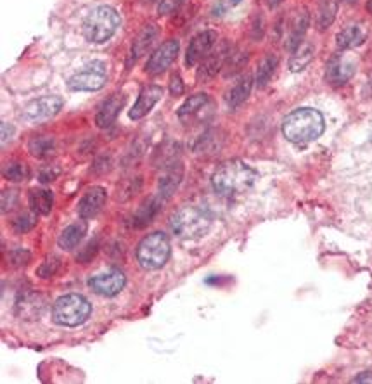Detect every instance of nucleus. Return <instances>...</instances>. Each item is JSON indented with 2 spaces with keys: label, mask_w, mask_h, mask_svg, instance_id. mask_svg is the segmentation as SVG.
Returning a JSON list of instances; mask_svg holds the SVG:
<instances>
[{
  "label": "nucleus",
  "mask_w": 372,
  "mask_h": 384,
  "mask_svg": "<svg viewBox=\"0 0 372 384\" xmlns=\"http://www.w3.org/2000/svg\"><path fill=\"white\" fill-rule=\"evenodd\" d=\"M95 248H98V240H92V243L88 244V246H85L83 251H81V253L79 255V262H81V263L88 262L92 256L98 253V250H95Z\"/></svg>",
  "instance_id": "obj_36"
},
{
  "label": "nucleus",
  "mask_w": 372,
  "mask_h": 384,
  "mask_svg": "<svg viewBox=\"0 0 372 384\" xmlns=\"http://www.w3.org/2000/svg\"><path fill=\"white\" fill-rule=\"evenodd\" d=\"M338 14V0H320L319 9H317V28L322 32L335 23Z\"/></svg>",
  "instance_id": "obj_28"
},
{
  "label": "nucleus",
  "mask_w": 372,
  "mask_h": 384,
  "mask_svg": "<svg viewBox=\"0 0 372 384\" xmlns=\"http://www.w3.org/2000/svg\"><path fill=\"white\" fill-rule=\"evenodd\" d=\"M281 4H282V0H269V7H272V9L274 7L281 6Z\"/></svg>",
  "instance_id": "obj_44"
},
{
  "label": "nucleus",
  "mask_w": 372,
  "mask_h": 384,
  "mask_svg": "<svg viewBox=\"0 0 372 384\" xmlns=\"http://www.w3.org/2000/svg\"><path fill=\"white\" fill-rule=\"evenodd\" d=\"M56 177H57V172H52V168L49 166L47 170H42L40 177H38V178H40V182H44V184H45V182H52Z\"/></svg>",
  "instance_id": "obj_39"
},
{
  "label": "nucleus",
  "mask_w": 372,
  "mask_h": 384,
  "mask_svg": "<svg viewBox=\"0 0 372 384\" xmlns=\"http://www.w3.org/2000/svg\"><path fill=\"white\" fill-rule=\"evenodd\" d=\"M11 262H13L14 265H26V263L30 262V253L25 250L13 251V255H11Z\"/></svg>",
  "instance_id": "obj_37"
},
{
  "label": "nucleus",
  "mask_w": 372,
  "mask_h": 384,
  "mask_svg": "<svg viewBox=\"0 0 372 384\" xmlns=\"http://www.w3.org/2000/svg\"><path fill=\"white\" fill-rule=\"evenodd\" d=\"M11 132H13V128H11L9 125H7V123H2V141H4V142L9 141Z\"/></svg>",
  "instance_id": "obj_42"
},
{
  "label": "nucleus",
  "mask_w": 372,
  "mask_h": 384,
  "mask_svg": "<svg viewBox=\"0 0 372 384\" xmlns=\"http://www.w3.org/2000/svg\"><path fill=\"white\" fill-rule=\"evenodd\" d=\"M177 54H178V42L177 40L165 42V44L160 45L156 52L151 56V59L147 61L146 71L149 73L151 76L161 75L163 71H166V69L172 66L173 61H175Z\"/></svg>",
  "instance_id": "obj_10"
},
{
  "label": "nucleus",
  "mask_w": 372,
  "mask_h": 384,
  "mask_svg": "<svg viewBox=\"0 0 372 384\" xmlns=\"http://www.w3.org/2000/svg\"><path fill=\"white\" fill-rule=\"evenodd\" d=\"M4 177L7 178V180L11 182H25L26 178H28V168H26L23 163L13 161V163H7L6 166H4Z\"/></svg>",
  "instance_id": "obj_31"
},
{
  "label": "nucleus",
  "mask_w": 372,
  "mask_h": 384,
  "mask_svg": "<svg viewBox=\"0 0 372 384\" xmlns=\"http://www.w3.org/2000/svg\"><path fill=\"white\" fill-rule=\"evenodd\" d=\"M182 88H184V87H182L180 76L175 75L172 80H170V92H172V94L178 95V94H180V92H182Z\"/></svg>",
  "instance_id": "obj_38"
},
{
  "label": "nucleus",
  "mask_w": 372,
  "mask_h": 384,
  "mask_svg": "<svg viewBox=\"0 0 372 384\" xmlns=\"http://www.w3.org/2000/svg\"><path fill=\"white\" fill-rule=\"evenodd\" d=\"M59 267H61V260L57 258V256H49V258H45L44 263L38 267V270H37L38 277H42V279L52 277V275L59 270Z\"/></svg>",
  "instance_id": "obj_33"
},
{
  "label": "nucleus",
  "mask_w": 372,
  "mask_h": 384,
  "mask_svg": "<svg viewBox=\"0 0 372 384\" xmlns=\"http://www.w3.org/2000/svg\"><path fill=\"white\" fill-rule=\"evenodd\" d=\"M123 104H125V97L123 95H111L106 103L100 106V110L95 115V123L99 128H107L115 123L118 118L120 111H122Z\"/></svg>",
  "instance_id": "obj_18"
},
{
  "label": "nucleus",
  "mask_w": 372,
  "mask_h": 384,
  "mask_svg": "<svg viewBox=\"0 0 372 384\" xmlns=\"http://www.w3.org/2000/svg\"><path fill=\"white\" fill-rule=\"evenodd\" d=\"M88 231V223L87 222H75L71 223L69 227H66L59 235V246L63 250H73L80 244V240L85 238Z\"/></svg>",
  "instance_id": "obj_22"
},
{
  "label": "nucleus",
  "mask_w": 372,
  "mask_h": 384,
  "mask_svg": "<svg viewBox=\"0 0 372 384\" xmlns=\"http://www.w3.org/2000/svg\"><path fill=\"white\" fill-rule=\"evenodd\" d=\"M215 40L216 33L211 32V30H207V32L196 35L191 44H189L187 52H185V64H187L189 68H192V66L203 63L204 57L210 54L213 45H215Z\"/></svg>",
  "instance_id": "obj_11"
},
{
  "label": "nucleus",
  "mask_w": 372,
  "mask_h": 384,
  "mask_svg": "<svg viewBox=\"0 0 372 384\" xmlns=\"http://www.w3.org/2000/svg\"><path fill=\"white\" fill-rule=\"evenodd\" d=\"M251 88H253V76L251 75L243 76V78L231 88V92H228V95H227L228 107H231V110H238V107H241L243 104L248 100V97H250Z\"/></svg>",
  "instance_id": "obj_20"
},
{
  "label": "nucleus",
  "mask_w": 372,
  "mask_h": 384,
  "mask_svg": "<svg viewBox=\"0 0 372 384\" xmlns=\"http://www.w3.org/2000/svg\"><path fill=\"white\" fill-rule=\"evenodd\" d=\"M231 52L232 50L228 49V44L226 42V44L220 45L215 52L208 54V56L204 57L203 63H201L199 71H197V80L210 81L213 76L220 71V69H223V66H226L227 57L231 56Z\"/></svg>",
  "instance_id": "obj_13"
},
{
  "label": "nucleus",
  "mask_w": 372,
  "mask_h": 384,
  "mask_svg": "<svg viewBox=\"0 0 372 384\" xmlns=\"http://www.w3.org/2000/svg\"><path fill=\"white\" fill-rule=\"evenodd\" d=\"M364 97H367V99H372V75L369 76V80H367L366 87H364Z\"/></svg>",
  "instance_id": "obj_41"
},
{
  "label": "nucleus",
  "mask_w": 372,
  "mask_h": 384,
  "mask_svg": "<svg viewBox=\"0 0 372 384\" xmlns=\"http://www.w3.org/2000/svg\"><path fill=\"white\" fill-rule=\"evenodd\" d=\"M356 71V63L351 57L347 56H335L329 61L327 69H325V80L331 85H344L347 81L354 78Z\"/></svg>",
  "instance_id": "obj_9"
},
{
  "label": "nucleus",
  "mask_w": 372,
  "mask_h": 384,
  "mask_svg": "<svg viewBox=\"0 0 372 384\" xmlns=\"http://www.w3.org/2000/svg\"><path fill=\"white\" fill-rule=\"evenodd\" d=\"M120 26V14L110 6L92 9L83 19V35L92 44H104L116 33Z\"/></svg>",
  "instance_id": "obj_4"
},
{
  "label": "nucleus",
  "mask_w": 372,
  "mask_h": 384,
  "mask_svg": "<svg viewBox=\"0 0 372 384\" xmlns=\"http://www.w3.org/2000/svg\"><path fill=\"white\" fill-rule=\"evenodd\" d=\"M367 11H369V13L372 14V0H369V2H367Z\"/></svg>",
  "instance_id": "obj_45"
},
{
  "label": "nucleus",
  "mask_w": 372,
  "mask_h": 384,
  "mask_svg": "<svg viewBox=\"0 0 372 384\" xmlns=\"http://www.w3.org/2000/svg\"><path fill=\"white\" fill-rule=\"evenodd\" d=\"M277 64H279V59H277V56H274V54H267V56L260 61L257 75H255V83H257L258 88H263L269 85V81L272 80L275 69H277Z\"/></svg>",
  "instance_id": "obj_27"
},
{
  "label": "nucleus",
  "mask_w": 372,
  "mask_h": 384,
  "mask_svg": "<svg viewBox=\"0 0 372 384\" xmlns=\"http://www.w3.org/2000/svg\"><path fill=\"white\" fill-rule=\"evenodd\" d=\"M324 130V116L312 107H300L289 112L282 122V134L293 144H308L317 141Z\"/></svg>",
  "instance_id": "obj_2"
},
{
  "label": "nucleus",
  "mask_w": 372,
  "mask_h": 384,
  "mask_svg": "<svg viewBox=\"0 0 372 384\" xmlns=\"http://www.w3.org/2000/svg\"><path fill=\"white\" fill-rule=\"evenodd\" d=\"M125 275L120 270L111 269L106 270V272L94 275V277L88 281V286L94 291L95 294H100V296H116L123 288H125Z\"/></svg>",
  "instance_id": "obj_8"
},
{
  "label": "nucleus",
  "mask_w": 372,
  "mask_h": 384,
  "mask_svg": "<svg viewBox=\"0 0 372 384\" xmlns=\"http://www.w3.org/2000/svg\"><path fill=\"white\" fill-rule=\"evenodd\" d=\"M28 149L35 158H47L54 151V141L50 137H35L30 141Z\"/></svg>",
  "instance_id": "obj_30"
},
{
  "label": "nucleus",
  "mask_w": 372,
  "mask_h": 384,
  "mask_svg": "<svg viewBox=\"0 0 372 384\" xmlns=\"http://www.w3.org/2000/svg\"><path fill=\"white\" fill-rule=\"evenodd\" d=\"M239 2H241V0H223V7H234L238 6Z\"/></svg>",
  "instance_id": "obj_43"
},
{
  "label": "nucleus",
  "mask_w": 372,
  "mask_h": 384,
  "mask_svg": "<svg viewBox=\"0 0 372 384\" xmlns=\"http://www.w3.org/2000/svg\"><path fill=\"white\" fill-rule=\"evenodd\" d=\"M310 23V16L305 9H301L300 13L294 14V18L291 19V25H289V35H288V42H286V47L289 50H294L298 45L303 42L305 33H307Z\"/></svg>",
  "instance_id": "obj_19"
},
{
  "label": "nucleus",
  "mask_w": 372,
  "mask_h": 384,
  "mask_svg": "<svg viewBox=\"0 0 372 384\" xmlns=\"http://www.w3.org/2000/svg\"><path fill=\"white\" fill-rule=\"evenodd\" d=\"M211 215L203 208H180L170 220V228L180 239H199L210 231Z\"/></svg>",
  "instance_id": "obj_3"
},
{
  "label": "nucleus",
  "mask_w": 372,
  "mask_h": 384,
  "mask_svg": "<svg viewBox=\"0 0 372 384\" xmlns=\"http://www.w3.org/2000/svg\"><path fill=\"white\" fill-rule=\"evenodd\" d=\"M158 35H160V32H158V28L154 25H147L141 30V32H139L137 37H135L134 44H132L129 64H134L135 61L141 59L144 54L149 52V49L153 47L154 42L158 40Z\"/></svg>",
  "instance_id": "obj_17"
},
{
  "label": "nucleus",
  "mask_w": 372,
  "mask_h": 384,
  "mask_svg": "<svg viewBox=\"0 0 372 384\" xmlns=\"http://www.w3.org/2000/svg\"><path fill=\"white\" fill-rule=\"evenodd\" d=\"M44 296L35 291L21 294L16 301V313L23 320H37L44 312Z\"/></svg>",
  "instance_id": "obj_15"
},
{
  "label": "nucleus",
  "mask_w": 372,
  "mask_h": 384,
  "mask_svg": "<svg viewBox=\"0 0 372 384\" xmlns=\"http://www.w3.org/2000/svg\"><path fill=\"white\" fill-rule=\"evenodd\" d=\"M28 201L33 213H37V215H49L54 204V196L49 189L37 187L30 191Z\"/></svg>",
  "instance_id": "obj_21"
},
{
  "label": "nucleus",
  "mask_w": 372,
  "mask_h": 384,
  "mask_svg": "<svg viewBox=\"0 0 372 384\" xmlns=\"http://www.w3.org/2000/svg\"><path fill=\"white\" fill-rule=\"evenodd\" d=\"M166 173L161 177L160 180V196L161 197H170L173 192H175V189L178 187V184H180L182 180V166L180 163H173V165L166 166Z\"/></svg>",
  "instance_id": "obj_25"
},
{
  "label": "nucleus",
  "mask_w": 372,
  "mask_h": 384,
  "mask_svg": "<svg viewBox=\"0 0 372 384\" xmlns=\"http://www.w3.org/2000/svg\"><path fill=\"white\" fill-rule=\"evenodd\" d=\"M364 40H366V32L359 25L347 26L336 37V44H338V49L341 50L359 47V45L364 44Z\"/></svg>",
  "instance_id": "obj_23"
},
{
  "label": "nucleus",
  "mask_w": 372,
  "mask_h": 384,
  "mask_svg": "<svg viewBox=\"0 0 372 384\" xmlns=\"http://www.w3.org/2000/svg\"><path fill=\"white\" fill-rule=\"evenodd\" d=\"M170 240L161 232H154V234L147 235L142 239V243L137 248V258L139 263L147 270L161 269L170 258Z\"/></svg>",
  "instance_id": "obj_6"
},
{
  "label": "nucleus",
  "mask_w": 372,
  "mask_h": 384,
  "mask_svg": "<svg viewBox=\"0 0 372 384\" xmlns=\"http://www.w3.org/2000/svg\"><path fill=\"white\" fill-rule=\"evenodd\" d=\"M63 106V100L56 95L40 97V99L33 100L25 107V118L30 122H44V120L52 118L57 115Z\"/></svg>",
  "instance_id": "obj_12"
},
{
  "label": "nucleus",
  "mask_w": 372,
  "mask_h": 384,
  "mask_svg": "<svg viewBox=\"0 0 372 384\" xmlns=\"http://www.w3.org/2000/svg\"><path fill=\"white\" fill-rule=\"evenodd\" d=\"M258 173L244 161L232 160L223 163L213 173V189L223 197H236L246 194L257 182Z\"/></svg>",
  "instance_id": "obj_1"
},
{
  "label": "nucleus",
  "mask_w": 372,
  "mask_h": 384,
  "mask_svg": "<svg viewBox=\"0 0 372 384\" xmlns=\"http://www.w3.org/2000/svg\"><path fill=\"white\" fill-rule=\"evenodd\" d=\"M347 2H350V4H351V2H356V0H347Z\"/></svg>",
  "instance_id": "obj_46"
},
{
  "label": "nucleus",
  "mask_w": 372,
  "mask_h": 384,
  "mask_svg": "<svg viewBox=\"0 0 372 384\" xmlns=\"http://www.w3.org/2000/svg\"><path fill=\"white\" fill-rule=\"evenodd\" d=\"M158 211H160V201H158V197H151L144 206L139 209L137 215H135V227H144V225H147L154 219V215H156Z\"/></svg>",
  "instance_id": "obj_29"
},
{
  "label": "nucleus",
  "mask_w": 372,
  "mask_h": 384,
  "mask_svg": "<svg viewBox=\"0 0 372 384\" xmlns=\"http://www.w3.org/2000/svg\"><path fill=\"white\" fill-rule=\"evenodd\" d=\"M106 68L100 61H92L68 80V87L76 92H95L106 83Z\"/></svg>",
  "instance_id": "obj_7"
},
{
  "label": "nucleus",
  "mask_w": 372,
  "mask_h": 384,
  "mask_svg": "<svg viewBox=\"0 0 372 384\" xmlns=\"http://www.w3.org/2000/svg\"><path fill=\"white\" fill-rule=\"evenodd\" d=\"M13 227L16 232H28L35 227V216L32 213H23L13 222Z\"/></svg>",
  "instance_id": "obj_34"
},
{
  "label": "nucleus",
  "mask_w": 372,
  "mask_h": 384,
  "mask_svg": "<svg viewBox=\"0 0 372 384\" xmlns=\"http://www.w3.org/2000/svg\"><path fill=\"white\" fill-rule=\"evenodd\" d=\"M106 191L103 187H91L83 194L79 203V215L81 219H92L103 209L106 203Z\"/></svg>",
  "instance_id": "obj_16"
},
{
  "label": "nucleus",
  "mask_w": 372,
  "mask_h": 384,
  "mask_svg": "<svg viewBox=\"0 0 372 384\" xmlns=\"http://www.w3.org/2000/svg\"><path fill=\"white\" fill-rule=\"evenodd\" d=\"M354 383H372V372H362L354 379Z\"/></svg>",
  "instance_id": "obj_40"
},
{
  "label": "nucleus",
  "mask_w": 372,
  "mask_h": 384,
  "mask_svg": "<svg viewBox=\"0 0 372 384\" xmlns=\"http://www.w3.org/2000/svg\"><path fill=\"white\" fill-rule=\"evenodd\" d=\"M163 97V88L158 87V85H151V87L144 88L141 92V95L137 97L135 100L134 107L129 111V116L132 120H141L160 103V99Z\"/></svg>",
  "instance_id": "obj_14"
},
{
  "label": "nucleus",
  "mask_w": 372,
  "mask_h": 384,
  "mask_svg": "<svg viewBox=\"0 0 372 384\" xmlns=\"http://www.w3.org/2000/svg\"><path fill=\"white\" fill-rule=\"evenodd\" d=\"M182 2H184V0H161L160 7H158V13H160L161 16H168L173 11H177V7L180 6Z\"/></svg>",
  "instance_id": "obj_35"
},
{
  "label": "nucleus",
  "mask_w": 372,
  "mask_h": 384,
  "mask_svg": "<svg viewBox=\"0 0 372 384\" xmlns=\"http://www.w3.org/2000/svg\"><path fill=\"white\" fill-rule=\"evenodd\" d=\"M91 303L80 294H66L54 303L52 317L56 324L66 327H76L81 325L91 317Z\"/></svg>",
  "instance_id": "obj_5"
},
{
  "label": "nucleus",
  "mask_w": 372,
  "mask_h": 384,
  "mask_svg": "<svg viewBox=\"0 0 372 384\" xmlns=\"http://www.w3.org/2000/svg\"><path fill=\"white\" fill-rule=\"evenodd\" d=\"M313 54H315L313 44H310V42H301V44L293 50V56L289 57V69H291L293 73L303 71V69L312 63Z\"/></svg>",
  "instance_id": "obj_24"
},
{
  "label": "nucleus",
  "mask_w": 372,
  "mask_h": 384,
  "mask_svg": "<svg viewBox=\"0 0 372 384\" xmlns=\"http://www.w3.org/2000/svg\"><path fill=\"white\" fill-rule=\"evenodd\" d=\"M248 61V56L246 52H231V56L227 57V63L226 66H223V75L227 76H232L236 75V73L241 71V68H244V64H246Z\"/></svg>",
  "instance_id": "obj_32"
},
{
  "label": "nucleus",
  "mask_w": 372,
  "mask_h": 384,
  "mask_svg": "<svg viewBox=\"0 0 372 384\" xmlns=\"http://www.w3.org/2000/svg\"><path fill=\"white\" fill-rule=\"evenodd\" d=\"M208 103H210V99H208L207 94H196L189 97V99L178 107V118H180L182 122H187V120L194 118V116L199 115V112L207 107Z\"/></svg>",
  "instance_id": "obj_26"
}]
</instances>
